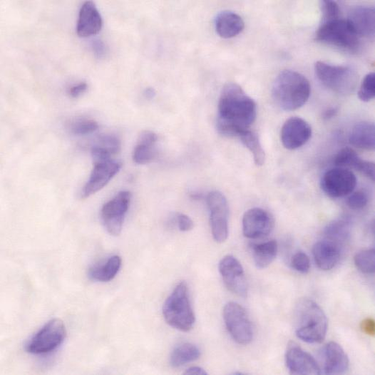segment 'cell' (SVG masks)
Wrapping results in <instances>:
<instances>
[{"mask_svg": "<svg viewBox=\"0 0 375 375\" xmlns=\"http://www.w3.org/2000/svg\"><path fill=\"white\" fill-rule=\"evenodd\" d=\"M132 195L123 191L106 202L101 210V220L107 232L113 236L120 234L125 217L130 206Z\"/></svg>", "mask_w": 375, "mask_h": 375, "instance_id": "10", "label": "cell"}, {"mask_svg": "<svg viewBox=\"0 0 375 375\" xmlns=\"http://www.w3.org/2000/svg\"><path fill=\"white\" fill-rule=\"evenodd\" d=\"M317 41L349 51L359 46V37L348 20L338 19L322 24L317 31Z\"/></svg>", "mask_w": 375, "mask_h": 375, "instance_id": "5", "label": "cell"}, {"mask_svg": "<svg viewBox=\"0 0 375 375\" xmlns=\"http://www.w3.org/2000/svg\"><path fill=\"white\" fill-rule=\"evenodd\" d=\"M337 109L336 108H331L327 109L323 115L324 118L330 119L336 115L337 113Z\"/></svg>", "mask_w": 375, "mask_h": 375, "instance_id": "43", "label": "cell"}, {"mask_svg": "<svg viewBox=\"0 0 375 375\" xmlns=\"http://www.w3.org/2000/svg\"><path fill=\"white\" fill-rule=\"evenodd\" d=\"M312 136L309 124L299 117L288 119L280 132V140L289 150H296L305 145Z\"/></svg>", "mask_w": 375, "mask_h": 375, "instance_id": "15", "label": "cell"}, {"mask_svg": "<svg viewBox=\"0 0 375 375\" xmlns=\"http://www.w3.org/2000/svg\"><path fill=\"white\" fill-rule=\"evenodd\" d=\"M277 251L278 245L275 240L255 245L252 248V255L256 266L259 269L268 267L275 260Z\"/></svg>", "mask_w": 375, "mask_h": 375, "instance_id": "26", "label": "cell"}, {"mask_svg": "<svg viewBox=\"0 0 375 375\" xmlns=\"http://www.w3.org/2000/svg\"><path fill=\"white\" fill-rule=\"evenodd\" d=\"M312 255L319 269L331 270L340 260L341 245L327 239L319 241L312 248Z\"/></svg>", "mask_w": 375, "mask_h": 375, "instance_id": "18", "label": "cell"}, {"mask_svg": "<svg viewBox=\"0 0 375 375\" xmlns=\"http://www.w3.org/2000/svg\"><path fill=\"white\" fill-rule=\"evenodd\" d=\"M356 267L364 274H373L375 271V251L374 248L364 250L354 257Z\"/></svg>", "mask_w": 375, "mask_h": 375, "instance_id": "31", "label": "cell"}, {"mask_svg": "<svg viewBox=\"0 0 375 375\" xmlns=\"http://www.w3.org/2000/svg\"><path fill=\"white\" fill-rule=\"evenodd\" d=\"M324 370L326 374H342L349 368V359L342 348L334 341L326 345L323 351Z\"/></svg>", "mask_w": 375, "mask_h": 375, "instance_id": "19", "label": "cell"}, {"mask_svg": "<svg viewBox=\"0 0 375 375\" xmlns=\"http://www.w3.org/2000/svg\"><path fill=\"white\" fill-rule=\"evenodd\" d=\"M122 260L118 256H113L103 264L92 267L88 272L89 277L98 282H109L113 279L121 267Z\"/></svg>", "mask_w": 375, "mask_h": 375, "instance_id": "25", "label": "cell"}, {"mask_svg": "<svg viewBox=\"0 0 375 375\" xmlns=\"http://www.w3.org/2000/svg\"><path fill=\"white\" fill-rule=\"evenodd\" d=\"M178 227L181 232H189L194 228V222L191 218L185 214H178L177 216Z\"/></svg>", "mask_w": 375, "mask_h": 375, "instance_id": "38", "label": "cell"}, {"mask_svg": "<svg viewBox=\"0 0 375 375\" xmlns=\"http://www.w3.org/2000/svg\"><path fill=\"white\" fill-rule=\"evenodd\" d=\"M315 71L319 80L325 86L337 93L353 92L358 82L356 71L349 67L331 66L317 61Z\"/></svg>", "mask_w": 375, "mask_h": 375, "instance_id": "7", "label": "cell"}, {"mask_svg": "<svg viewBox=\"0 0 375 375\" xmlns=\"http://www.w3.org/2000/svg\"><path fill=\"white\" fill-rule=\"evenodd\" d=\"M163 317L170 327L180 332H187L193 329L196 319L185 282L180 283L167 299L163 306Z\"/></svg>", "mask_w": 375, "mask_h": 375, "instance_id": "4", "label": "cell"}, {"mask_svg": "<svg viewBox=\"0 0 375 375\" xmlns=\"http://www.w3.org/2000/svg\"><path fill=\"white\" fill-rule=\"evenodd\" d=\"M369 198L363 191L351 193L348 200L349 207L354 210H363L368 204Z\"/></svg>", "mask_w": 375, "mask_h": 375, "instance_id": "36", "label": "cell"}, {"mask_svg": "<svg viewBox=\"0 0 375 375\" xmlns=\"http://www.w3.org/2000/svg\"><path fill=\"white\" fill-rule=\"evenodd\" d=\"M158 136L151 131L143 132L138 140L133 151V158L138 165H146L151 163L156 156V143Z\"/></svg>", "mask_w": 375, "mask_h": 375, "instance_id": "22", "label": "cell"}, {"mask_svg": "<svg viewBox=\"0 0 375 375\" xmlns=\"http://www.w3.org/2000/svg\"><path fill=\"white\" fill-rule=\"evenodd\" d=\"M120 140L115 134L107 133L101 135L91 149L92 158L95 163L111 160L113 155L119 152Z\"/></svg>", "mask_w": 375, "mask_h": 375, "instance_id": "21", "label": "cell"}, {"mask_svg": "<svg viewBox=\"0 0 375 375\" xmlns=\"http://www.w3.org/2000/svg\"><path fill=\"white\" fill-rule=\"evenodd\" d=\"M361 329L366 334L374 336L375 332L374 321L371 319L364 320L362 322Z\"/></svg>", "mask_w": 375, "mask_h": 375, "instance_id": "41", "label": "cell"}, {"mask_svg": "<svg viewBox=\"0 0 375 375\" xmlns=\"http://www.w3.org/2000/svg\"><path fill=\"white\" fill-rule=\"evenodd\" d=\"M328 320L325 312L314 301L304 299L296 308V334L302 341L321 343L326 338Z\"/></svg>", "mask_w": 375, "mask_h": 375, "instance_id": "3", "label": "cell"}, {"mask_svg": "<svg viewBox=\"0 0 375 375\" xmlns=\"http://www.w3.org/2000/svg\"><path fill=\"white\" fill-rule=\"evenodd\" d=\"M351 230V225L347 220H337L327 226L324 234L327 240L341 245L349 239Z\"/></svg>", "mask_w": 375, "mask_h": 375, "instance_id": "29", "label": "cell"}, {"mask_svg": "<svg viewBox=\"0 0 375 375\" xmlns=\"http://www.w3.org/2000/svg\"><path fill=\"white\" fill-rule=\"evenodd\" d=\"M356 170L369 178L371 181H374L375 169L373 163L361 160Z\"/></svg>", "mask_w": 375, "mask_h": 375, "instance_id": "37", "label": "cell"}, {"mask_svg": "<svg viewBox=\"0 0 375 375\" xmlns=\"http://www.w3.org/2000/svg\"><path fill=\"white\" fill-rule=\"evenodd\" d=\"M92 49L99 58H102L106 55V47L103 41L96 40L92 43Z\"/></svg>", "mask_w": 375, "mask_h": 375, "instance_id": "40", "label": "cell"}, {"mask_svg": "<svg viewBox=\"0 0 375 375\" xmlns=\"http://www.w3.org/2000/svg\"><path fill=\"white\" fill-rule=\"evenodd\" d=\"M185 374H196V375H198V374H201V375H203V374H207V371L203 369L201 367H199V366H193V367H190V369H188L185 372H184Z\"/></svg>", "mask_w": 375, "mask_h": 375, "instance_id": "42", "label": "cell"}, {"mask_svg": "<svg viewBox=\"0 0 375 375\" xmlns=\"http://www.w3.org/2000/svg\"><path fill=\"white\" fill-rule=\"evenodd\" d=\"M144 96L149 100L153 99L155 96V91L152 88H148L144 92Z\"/></svg>", "mask_w": 375, "mask_h": 375, "instance_id": "44", "label": "cell"}, {"mask_svg": "<svg viewBox=\"0 0 375 375\" xmlns=\"http://www.w3.org/2000/svg\"><path fill=\"white\" fill-rule=\"evenodd\" d=\"M349 142L360 149L373 150L375 148V127L371 122L359 123L353 128Z\"/></svg>", "mask_w": 375, "mask_h": 375, "instance_id": "24", "label": "cell"}, {"mask_svg": "<svg viewBox=\"0 0 375 375\" xmlns=\"http://www.w3.org/2000/svg\"><path fill=\"white\" fill-rule=\"evenodd\" d=\"M244 27L242 19L234 12H222L215 19L216 32L222 38L236 37L242 32Z\"/></svg>", "mask_w": 375, "mask_h": 375, "instance_id": "23", "label": "cell"}, {"mask_svg": "<svg viewBox=\"0 0 375 375\" xmlns=\"http://www.w3.org/2000/svg\"><path fill=\"white\" fill-rule=\"evenodd\" d=\"M224 320L232 339L240 345L246 346L254 338V328L245 309L231 302L224 308Z\"/></svg>", "mask_w": 375, "mask_h": 375, "instance_id": "8", "label": "cell"}, {"mask_svg": "<svg viewBox=\"0 0 375 375\" xmlns=\"http://www.w3.org/2000/svg\"><path fill=\"white\" fill-rule=\"evenodd\" d=\"M348 21L359 37H373L375 29V12L373 8L360 6L350 13Z\"/></svg>", "mask_w": 375, "mask_h": 375, "instance_id": "20", "label": "cell"}, {"mask_svg": "<svg viewBox=\"0 0 375 375\" xmlns=\"http://www.w3.org/2000/svg\"><path fill=\"white\" fill-rule=\"evenodd\" d=\"M88 85L86 83L83 82L75 85L70 88V96L73 98H77L83 95V93L87 90Z\"/></svg>", "mask_w": 375, "mask_h": 375, "instance_id": "39", "label": "cell"}, {"mask_svg": "<svg viewBox=\"0 0 375 375\" xmlns=\"http://www.w3.org/2000/svg\"><path fill=\"white\" fill-rule=\"evenodd\" d=\"M356 185L357 178L352 171L337 167L327 171L321 181L322 189L332 198H341L351 195Z\"/></svg>", "mask_w": 375, "mask_h": 375, "instance_id": "11", "label": "cell"}, {"mask_svg": "<svg viewBox=\"0 0 375 375\" xmlns=\"http://www.w3.org/2000/svg\"><path fill=\"white\" fill-rule=\"evenodd\" d=\"M121 163L112 160L95 163L90 177L83 186L81 197L86 199L102 190L119 173Z\"/></svg>", "mask_w": 375, "mask_h": 375, "instance_id": "12", "label": "cell"}, {"mask_svg": "<svg viewBox=\"0 0 375 375\" xmlns=\"http://www.w3.org/2000/svg\"><path fill=\"white\" fill-rule=\"evenodd\" d=\"M239 137L244 145L253 153L256 165L262 166L265 163L266 155L258 135L249 130Z\"/></svg>", "mask_w": 375, "mask_h": 375, "instance_id": "28", "label": "cell"}, {"mask_svg": "<svg viewBox=\"0 0 375 375\" xmlns=\"http://www.w3.org/2000/svg\"><path fill=\"white\" fill-rule=\"evenodd\" d=\"M272 215L267 210L255 207L248 210L242 217V231L248 239H260L269 235L274 229Z\"/></svg>", "mask_w": 375, "mask_h": 375, "instance_id": "13", "label": "cell"}, {"mask_svg": "<svg viewBox=\"0 0 375 375\" xmlns=\"http://www.w3.org/2000/svg\"><path fill=\"white\" fill-rule=\"evenodd\" d=\"M212 235L217 242H225L229 235V205L225 196L214 191L207 197Z\"/></svg>", "mask_w": 375, "mask_h": 375, "instance_id": "9", "label": "cell"}, {"mask_svg": "<svg viewBox=\"0 0 375 375\" xmlns=\"http://www.w3.org/2000/svg\"><path fill=\"white\" fill-rule=\"evenodd\" d=\"M103 19L95 4L86 2L81 9L77 24V34L81 38L96 36L103 27Z\"/></svg>", "mask_w": 375, "mask_h": 375, "instance_id": "17", "label": "cell"}, {"mask_svg": "<svg viewBox=\"0 0 375 375\" xmlns=\"http://www.w3.org/2000/svg\"><path fill=\"white\" fill-rule=\"evenodd\" d=\"M200 349L192 343H183L173 351L170 356V364L174 368L183 366L200 359Z\"/></svg>", "mask_w": 375, "mask_h": 375, "instance_id": "27", "label": "cell"}, {"mask_svg": "<svg viewBox=\"0 0 375 375\" xmlns=\"http://www.w3.org/2000/svg\"><path fill=\"white\" fill-rule=\"evenodd\" d=\"M361 159L351 148H344L336 155L334 164L337 168L356 170Z\"/></svg>", "mask_w": 375, "mask_h": 375, "instance_id": "30", "label": "cell"}, {"mask_svg": "<svg viewBox=\"0 0 375 375\" xmlns=\"http://www.w3.org/2000/svg\"><path fill=\"white\" fill-rule=\"evenodd\" d=\"M311 87L302 74L292 71L281 72L272 86V97L282 110L293 111L302 108L309 100Z\"/></svg>", "mask_w": 375, "mask_h": 375, "instance_id": "2", "label": "cell"}, {"mask_svg": "<svg viewBox=\"0 0 375 375\" xmlns=\"http://www.w3.org/2000/svg\"><path fill=\"white\" fill-rule=\"evenodd\" d=\"M257 104L237 83L224 87L218 103L216 127L224 136H240L249 130L257 118Z\"/></svg>", "mask_w": 375, "mask_h": 375, "instance_id": "1", "label": "cell"}, {"mask_svg": "<svg viewBox=\"0 0 375 375\" xmlns=\"http://www.w3.org/2000/svg\"><path fill=\"white\" fill-rule=\"evenodd\" d=\"M66 335L64 322L58 319H52L29 340L26 351L35 355L49 354L63 343Z\"/></svg>", "mask_w": 375, "mask_h": 375, "instance_id": "6", "label": "cell"}, {"mask_svg": "<svg viewBox=\"0 0 375 375\" xmlns=\"http://www.w3.org/2000/svg\"><path fill=\"white\" fill-rule=\"evenodd\" d=\"M292 267L298 272L307 274L310 269L309 257L302 252L296 253L292 259Z\"/></svg>", "mask_w": 375, "mask_h": 375, "instance_id": "35", "label": "cell"}, {"mask_svg": "<svg viewBox=\"0 0 375 375\" xmlns=\"http://www.w3.org/2000/svg\"><path fill=\"white\" fill-rule=\"evenodd\" d=\"M218 269L227 289L239 297H246L247 285L241 263L232 256H226L221 260Z\"/></svg>", "mask_w": 375, "mask_h": 375, "instance_id": "14", "label": "cell"}, {"mask_svg": "<svg viewBox=\"0 0 375 375\" xmlns=\"http://www.w3.org/2000/svg\"><path fill=\"white\" fill-rule=\"evenodd\" d=\"M99 129L98 123L93 119L78 118L70 123L69 130L73 135L83 136L92 134Z\"/></svg>", "mask_w": 375, "mask_h": 375, "instance_id": "32", "label": "cell"}, {"mask_svg": "<svg viewBox=\"0 0 375 375\" xmlns=\"http://www.w3.org/2000/svg\"><path fill=\"white\" fill-rule=\"evenodd\" d=\"M358 96L362 102L368 103L375 96V74L371 73L366 75L363 80Z\"/></svg>", "mask_w": 375, "mask_h": 375, "instance_id": "33", "label": "cell"}, {"mask_svg": "<svg viewBox=\"0 0 375 375\" xmlns=\"http://www.w3.org/2000/svg\"><path fill=\"white\" fill-rule=\"evenodd\" d=\"M322 12V23L329 22L340 19V9L337 3L331 0H324L321 2Z\"/></svg>", "mask_w": 375, "mask_h": 375, "instance_id": "34", "label": "cell"}, {"mask_svg": "<svg viewBox=\"0 0 375 375\" xmlns=\"http://www.w3.org/2000/svg\"><path fill=\"white\" fill-rule=\"evenodd\" d=\"M286 363L292 374H320V366L314 357L303 351L294 342L289 346L286 354Z\"/></svg>", "mask_w": 375, "mask_h": 375, "instance_id": "16", "label": "cell"}]
</instances>
